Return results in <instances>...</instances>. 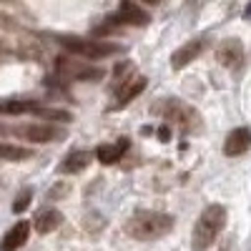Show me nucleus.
I'll use <instances>...</instances> for the list:
<instances>
[{
	"label": "nucleus",
	"mask_w": 251,
	"mask_h": 251,
	"mask_svg": "<svg viewBox=\"0 0 251 251\" xmlns=\"http://www.w3.org/2000/svg\"><path fill=\"white\" fill-rule=\"evenodd\" d=\"M40 106L35 100H5L0 103V113H10V116H20V113H30L38 111Z\"/></svg>",
	"instance_id": "obj_15"
},
{
	"label": "nucleus",
	"mask_w": 251,
	"mask_h": 251,
	"mask_svg": "<svg viewBox=\"0 0 251 251\" xmlns=\"http://www.w3.org/2000/svg\"><path fill=\"white\" fill-rule=\"evenodd\" d=\"M244 15H246V18H251V3L246 5V13H244Z\"/></svg>",
	"instance_id": "obj_18"
},
{
	"label": "nucleus",
	"mask_w": 251,
	"mask_h": 251,
	"mask_svg": "<svg viewBox=\"0 0 251 251\" xmlns=\"http://www.w3.org/2000/svg\"><path fill=\"white\" fill-rule=\"evenodd\" d=\"M113 25H146L149 23V15H146L138 5H133L131 0H123L121 10L111 18Z\"/></svg>",
	"instance_id": "obj_5"
},
{
	"label": "nucleus",
	"mask_w": 251,
	"mask_h": 251,
	"mask_svg": "<svg viewBox=\"0 0 251 251\" xmlns=\"http://www.w3.org/2000/svg\"><path fill=\"white\" fill-rule=\"evenodd\" d=\"M30 201H33V191H28V188H25V191H20V196H18L15 203H13V211H15V214H23L25 208L30 206Z\"/></svg>",
	"instance_id": "obj_17"
},
{
	"label": "nucleus",
	"mask_w": 251,
	"mask_h": 251,
	"mask_svg": "<svg viewBox=\"0 0 251 251\" xmlns=\"http://www.w3.org/2000/svg\"><path fill=\"white\" fill-rule=\"evenodd\" d=\"M33 153L23 146H13V143H0V161H28Z\"/></svg>",
	"instance_id": "obj_16"
},
{
	"label": "nucleus",
	"mask_w": 251,
	"mask_h": 251,
	"mask_svg": "<svg viewBox=\"0 0 251 251\" xmlns=\"http://www.w3.org/2000/svg\"><path fill=\"white\" fill-rule=\"evenodd\" d=\"M0 131H3V128H0Z\"/></svg>",
	"instance_id": "obj_20"
},
{
	"label": "nucleus",
	"mask_w": 251,
	"mask_h": 251,
	"mask_svg": "<svg viewBox=\"0 0 251 251\" xmlns=\"http://www.w3.org/2000/svg\"><path fill=\"white\" fill-rule=\"evenodd\" d=\"M249 149H251V131L244 128V126L241 128H234L224 141V153L226 156H241Z\"/></svg>",
	"instance_id": "obj_7"
},
{
	"label": "nucleus",
	"mask_w": 251,
	"mask_h": 251,
	"mask_svg": "<svg viewBox=\"0 0 251 251\" xmlns=\"http://www.w3.org/2000/svg\"><path fill=\"white\" fill-rule=\"evenodd\" d=\"M60 224H63L60 211H55V208H43V211H38V214H35L33 228H35L38 234H50V231H55Z\"/></svg>",
	"instance_id": "obj_10"
},
{
	"label": "nucleus",
	"mask_w": 251,
	"mask_h": 251,
	"mask_svg": "<svg viewBox=\"0 0 251 251\" xmlns=\"http://www.w3.org/2000/svg\"><path fill=\"white\" fill-rule=\"evenodd\" d=\"M146 3H151V5H156V3H158V0H146Z\"/></svg>",
	"instance_id": "obj_19"
},
{
	"label": "nucleus",
	"mask_w": 251,
	"mask_h": 251,
	"mask_svg": "<svg viewBox=\"0 0 251 251\" xmlns=\"http://www.w3.org/2000/svg\"><path fill=\"white\" fill-rule=\"evenodd\" d=\"M171 228H174V216L161 211H136L126 224V231L136 241H156L169 234Z\"/></svg>",
	"instance_id": "obj_1"
},
{
	"label": "nucleus",
	"mask_w": 251,
	"mask_h": 251,
	"mask_svg": "<svg viewBox=\"0 0 251 251\" xmlns=\"http://www.w3.org/2000/svg\"><path fill=\"white\" fill-rule=\"evenodd\" d=\"M203 50V40H191V43H186L183 48H178L176 53H174V58H171V66L178 71V68H183L186 63H191L199 53Z\"/></svg>",
	"instance_id": "obj_11"
},
{
	"label": "nucleus",
	"mask_w": 251,
	"mask_h": 251,
	"mask_svg": "<svg viewBox=\"0 0 251 251\" xmlns=\"http://www.w3.org/2000/svg\"><path fill=\"white\" fill-rule=\"evenodd\" d=\"M163 106H166L163 116L169 118L171 123L181 126L183 131H188V128H194V126H199V116H196V111H194L191 106H186V103H181V100H166Z\"/></svg>",
	"instance_id": "obj_4"
},
{
	"label": "nucleus",
	"mask_w": 251,
	"mask_h": 251,
	"mask_svg": "<svg viewBox=\"0 0 251 251\" xmlns=\"http://www.w3.org/2000/svg\"><path fill=\"white\" fill-rule=\"evenodd\" d=\"M128 146H131L128 138H121V141H116V143H100L98 149H96V158H98L100 163H106V166L118 163L121 156L128 151Z\"/></svg>",
	"instance_id": "obj_9"
},
{
	"label": "nucleus",
	"mask_w": 251,
	"mask_h": 251,
	"mask_svg": "<svg viewBox=\"0 0 251 251\" xmlns=\"http://www.w3.org/2000/svg\"><path fill=\"white\" fill-rule=\"evenodd\" d=\"M60 46L75 53V55H83V58H103V55H111L118 50V46H111V43H96V40H80V38H58Z\"/></svg>",
	"instance_id": "obj_3"
},
{
	"label": "nucleus",
	"mask_w": 251,
	"mask_h": 251,
	"mask_svg": "<svg viewBox=\"0 0 251 251\" xmlns=\"http://www.w3.org/2000/svg\"><path fill=\"white\" fill-rule=\"evenodd\" d=\"M216 58H219L221 66H226V68H239L244 63V46L239 43L236 38L224 40V43L216 48Z\"/></svg>",
	"instance_id": "obj_6"
},
{
	"label": "nucleus",
	"mask_w": 251,
	"mask_h": 251,
	"mask_svg": "<svg viewBox=\"0 0 251 251\" xmlns=\"http://www.w3.org/2000/svg\"><path fill=\"white\" fill-rule=\"evenodd\" d=\"M20 136H25L33 143H48L58 138V131H53L50 126H25V128H20Z\"/></svg>",
	"instance_id": "obj_14"
},
{
	"label": "nucleus",
	"mask_w": 251,
	"mask_h": 251,
	"mask_svg": "<svg viewBox=\"0 0 251 251\" xmlns=\"http://www.w3.org/2000/svg\"><path fill=\"white\" fill-rule=\"evenodd\" d=\"M30 236V224L28 221H18L10 231L3 236V241H0V251H18L20 246H23Z\"/></svg>",
	"instance_id": "obj_8"
},
{
	"label": "nucleus",
	"mask_w": 251,
	"mask_h": 251,
	"mask_svg": "<svg viewBox=\"0 0 251 251\" xmlns=\"http://www.w3.org/2000/svg\"><path fill=\"white\" fill-rule=\"evenodd\" d=\"M224 226H226V208L221 203L206 206L199 216V221H196V226H194V234H191L194 251L211 249L214 241L219 239V234L224 231Z\"/></svg>",
	"instance_id": "obj_2"
},
{
	"label": "nucleus",
	"mask_w": 251,
	"mask_h": 251,
	"mask_svg": "<svg viewBox=\"0 0 251 251\" xmlns=\"http://www.w3.org/2000/svg\"><path fill=\"white\" fill-rule=\"evenodd\" d=\"M146 91V78H136L133 83H126V86L118 88V96H116V103H113V108H123L128 100H133L138 93Z\"/></svg>",
	"instance_id": "obj_12"
},
{
	"label": "nucleus",
	"mask_w": 251,
	"mask_h": 251,
	"mask_svg": "<svg viewBox=\"0 0 251 251\" xmlns=\"http://www.w3.org/2000/svg\"><path fill=\"white\" fill-rule=\"evenodd\" d=\"M88 163H91V153H88V151H73L66 161L60 163L58 171H60V174H80Z\"/></svg>",
	"instance_id": "obj_13"
}]
</instances>
